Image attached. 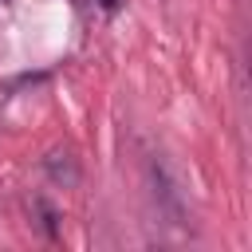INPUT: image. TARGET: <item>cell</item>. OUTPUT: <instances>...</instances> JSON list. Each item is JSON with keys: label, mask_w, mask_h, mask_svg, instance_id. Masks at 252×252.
Masks as SVG:
<instances>
[{"label": "cell", "mask_w": 252, "mask_h": 252, "mask_svg": "<svg viewBox=\"0 0 252 252\" xmlns=\"http://www.w3.org/2000/svg\"><path fill=\"white\" fill-rule=\"evenodd\" d=\"M98 4H102L106 12H114V8H118V0H98Z\"/></svg>", "instance_id": "6da1fadb"}]
</instances>
